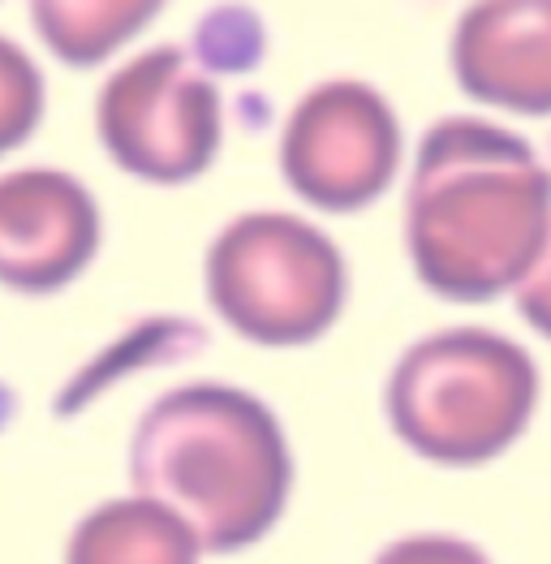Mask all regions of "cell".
Returning <instances> with one entry per match:
<instances>
[{"label": "cell", "mask_w": 551, "mask_h": 564, "mask_svg": "<svg viewBox=\"0 0 551 564\" xmlns=\"http://www.w3.org/2000/svg\"><path fill=\"white\" fill-rule=\"evenodd\" d=\"M134 491L173 509L203 552H241L272 530L293 491L284 426L246 388L182 383L134 426Z\"/></svg>", "instance_id": "obj_2"}, {"label": "cell", "mask_w": 551, "mask_h": 564, "mask_svg": "<svg viewBox=\"0 0 551 564\" xmlns=\"http://www.w3.org/2000/svg\"><path fill=\"white\" fill-rule=\"evenodd\" d=\"M95 126L108 155L155 186H177L212 169L225 108L216 83L182 47L160 44L130 56L95 99Z\"/></svg>", "instance_id": "obj_5"}, {"label": "cell", "mask_w": 551, "mask_h": 564, "mask_svg": "<svg viewBox=\"0 0 551 564\" xmlns=\"http://www.w3.org/2000/svg\"><path fill=\"white\" fill-rule=\"evenodd\" d=\"M539 405L534 358L491 328H444L413 340L388 379L397 440L449 470L508 453Z\"/></svg>", "instance_id": "obj_3"}, {"label": "cell", "mask_w": 551, "mask_h": 564, "mask_svg": "<svg viewBox=\"0 0 551 564\" xmlns=\"http://www.w3.org/2000/svg\"><path fill=\"white\" fill-rule=\"evenodd\" d=\"M91 189L61 169L0 173V284L18 293H56L91 268L99 250Z\"/></svg>", "instance_id": "obj_7"}, {"label": "cell", "mask_w": 551, "mask_h": 564, "mask_svg": "<svg viewBox=\"0 0 551 564\" xmlns=\"http://www.w3.org/2000/svg\"><path fill=\"white\" fill-rule=\"evenodd\" d=\"M401 121L358 78H327L302 95L280 134V173L298 198L323 212H358L392 186Z\"/></svg>", "instance_id": "obj_6"}, {"label": "cell", "mask_w": 551, "mask_h": 564, "mask_svg": "<svg viewBox=\"0 0 551 564\" xmlns=\"http://www.w3.org/2000/svg\"><path fill=\"white\" fill-rule=\"evenodd\" d=\"M44 117V74L26 47L0 35V155L18 151Z\"/></svg>", "instance_id": "obj_11"}, {"label": "cell", "mask_w": 551, "mask_h": 564, "mask_svg": "<svg viewBox=\"0 0 551 564\" xmlns=\"http://www.w3.org/2000/svg\"><path fill=\"white\" fill-rule=\"evenodd\" d=\"M449 56L469 99L521 117L551 112V0H474Z\"/></svg>", "instance_id": "obj_8"}, {"label": "cell", "mask_w": 551, "mask_h": 564, "mask_svg": "<svg viewBox=\"0 0 551 564\" xmlns=\"http://www.w3.org/2000/svg\"><path fill=\"white\" fill-rule=\"evenodd\" d=\"M370 564H496L478 543L461 534H406L392 539Z\"/></svg>", "instance_id": "obj_12"}, {"label": "cell", "mask_w": 551, "mask_h": 564, "mask_svg": "<svg viewBox=\"0 0 551 564\" xmlns=\"http://www.w3.org/2000/svg\"><path fill=\"white\" fill-rule=\"evenodd\" d=\"M169 0H31V22L65 65H99L126 47Z\"/></svg>", "instance_id": "obj_10"}, {"label": "cell", "mask_w": 551, "mask_h": 564, "mask_svg": "<svg viewBox=\"0 0 551 564\" xmlns=\"http://www.w3.org/2000/svg\"><path fill=\"white\" fill-rule=\"evenodd\" d=\"M203 543L173 509L126 496L91 509L74 525L65 564H198Z\"/></svg>", "instance_id": "obj_9"}, {"label": "cell", "mask_w": 551, "mask_h": 564, "mask_svg": "<svg viewBox=\"0 0 551 564\" xmlns=\"http://www.w3.org/2000/svg\"><path fill=\"white\" fill-rule=\"evenodd\" d=\"M551 237V169L521 134L440 117L413 155L406 250L449 302H491L530 276Z\"/></svg>", "instance_id": "obj_1"}, {"label": "cell", "mask_w": 551, "mask_h": 564, "mask_svg": "<svg viewBox=\"0 0 551 564\" xmlns=\"http://www.w3.org/2000/svg\"><path fill=\"white\" fill-rule=\"evenodd\" d=\"M207 297L237 336L289 349L332 328L349 297L336 241L289 212L233 216L207 250Z\"/></svg>", "instance_id": "obj_4"}, {"label": "cell", "mask_w": 551, "mask_h": 564, "mask_svg": "<svg viewBox=\"0 0 551 564\" xmlns=\"http://www.w3.org/2000/svg\"><path fill=\"white\" fill-rule=\"evenodd\" d=\"M517 311H521V319L530 328L543 332L551 340V237L548 250L539 254V263L530 268V276L517 284Z\"/></svg>", "instance_id": "obj_13"}]
</instances>
